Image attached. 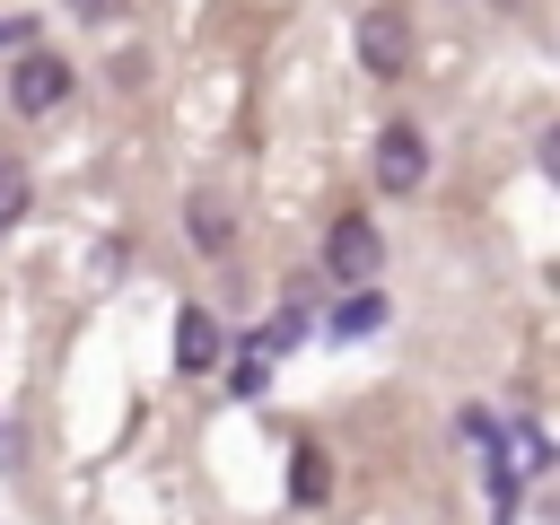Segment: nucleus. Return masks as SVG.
<instances>
[{"label":"nucleus","instance_id":"obj_8","mask_svg":"<svg viewBox=\"0 0 560 525\" xmlns=\"http://www.w3.org/2000/svg\"><path fill=\"white\" fill-rule=\"evenodd\" d=\"M376 324H385L376 298H350V306H341V341H350V332H376Z\"/></svg>","mask_w":560,"mask_h":525},{"label":"nucleus","instance_id":"obj_4","mask_svg":"<svg viewBox=\"0 0 560 525\" xmlns=\"http://www.w3.org/2000/svg\"><path fill=\"white\" fill-rule=\"evenodd\" d=\"M70 96V61H52V52H26L18 70H9V105L18 114H52Z\"/></svg>","mask_w":560,"mask_h":525},{"label":"nucleus","instance_id":"obj_10","mask_svg":"<svg viewBox=\"0 0 560 525\" xmlns=\"http://www.w3.org/2000/svg\"><path fill=\"white\" fill-rule=\"evenodd\" d=\"M70 9H79V18H96V26H114V18L131 9V0H70Z\"/></svg>","mask_w":560,"mask_h":525},{"label":"nucleus","instance_id":"obj_6","mask_svg":"<svg viewBox=\"0 0 560 525\" xmlns=\"http://www.w3.org/2000/svg\"><path fill=\"white\" fill-rule=\"evenodd\" d=\"M289 499H298V508H324V499H332V464H324V446H298V455H289Z\"/></svg>","mask_w":560,"mask_h":525},{"label":"nucleus","instance_id":"obj_9","mask_svg":"<svg viewBox=\"0 0 560 525\" xmlns=\"http://www.w3.org/2000/svg\"><path fill=\"white\" fill-rule=\"evenodd\" d=\"M18 210H26V175H18V166H0V219H18Z\"/></svg>","mask_w":560,"mask_h":525},{"label":"nucleus","instance_id":"obj_1","mask_svg":"<svg viewBox=\"0 0 560 525\" xmlns=\"http://www.w3.org/2000/svg\"><path fill=\"white\" fill-rule=\"evenodd\" d=\"M359 61H368L376 79H402V70H411V18H402V9H368V18H359Z\"/></svg>","mask_w":560,"mask_h":525},{"label":"nucleus","instance_id":"obj_2","mask_svg":"<svg viewBox=\"0 0 560 525\" xmlns=\"http://www.w3.org/2000/svg\"><path fill=\"white\" fill-rule=\"evenodd\" d=\"M420 175H429L420 122H385V131H376V184H385V192H420Z\"/></svg>","mask_w":560,"mask_h":525},{"label":"nucleus","instance_id":"obj_5","mask_svg":"<svg viewBox=\"0 0 560 525\" xmlns=\"http://www.w3.org/2000/svg\"><path fill=\"white\" fill-rule=\"evenodd\" d=\"M175 368H184V376L219 368V324H210L201 306H184V315H175Z\"/></svg>","mask_w":560,"mask_h":525},{"label":"nucleus","instance_id":"obj_7","mask_svg":"<svg viewBox=\"0 0 560 525\" xmlns=\"http://www.w3.org/2000/svg\"><path fill=\"white\" fill-rule=\"evenodd\" d=\"M184 228H192V245H210V254H219V245H228V201L192 192V201H184Z\"/></svg>","mask_w":560,"mask_h":525},{"label":"nucleus","instance_id":"obj_3","mask_svg":"<svg viewBox=\"0 0 560 525\" xmlns=\"http://www.w3.org/2000/svg\"><path fill=\"white\" fill-rule=\"evenodd\" d=\"M376 262H385V245H376V228H368L359 210L324 228V271H341V280H376Z\"/></svg>","mask_w":560,"mask_h":525}]
</instances>
